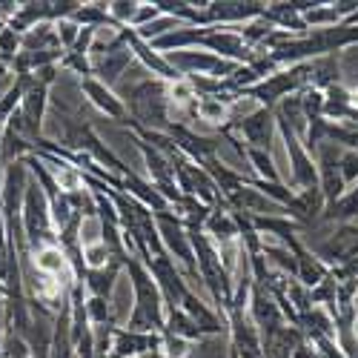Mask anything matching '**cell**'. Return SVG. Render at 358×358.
I'll list each match as a JSON object with an SVG mask.
<instances>
[{
	"instance_id": "obj_6",
	"label": "cell",
	"mask_w": 358,
	"mask_h": 358,
	"mask_svg": "<svg viewBox=\"0 0 358 358\" xmlns=\"http://www.w3.org/2000/svg\"><path fill=\"white\" fill-rule=\"evenodd\" d=\"M80 92L92 101L101 112H106L109 117H115V121H124V124H129L132 117L127 115V106L121 103V98H115L112 92H109V86H103L98 78H86V80H80Z\"/></svg>"
},
{
	"instance_id": "obj_13",
	"label": "cell",
	"mask_w": 358,
	"mask_h": 358,
	"mask_svg": "<svg viewBox=\"0 0 358 358\" xmlns=\"http://www.w3.org/2000/svg\"><path fill=\"white\" fill-rule=\"evenodd\" d=\"M0 333H3V327H0ZM0 358H6V355H3V350H0Z\"/></svg>"
},
{
	"instance_id": "obj_4",
	"label": "cell",
	"mask_w": 358,
	"mask_h": 358,
	"mask_svg": "<svg viewBox=\"0 0 358 358\" xmlns=\"http://www.w3.org/2000/svg\"><path fill=\"white\" fill-rule=\"evenodd\" d=\"M161 350L158 333H135V330H115L109 358H141Z\"/></svg>"
},
{
	"instance_id": "obj_11",
	"label": "cell",
	"mask_w": 358,
	"mask_h": 358,
	"mask_svg": "<svg viewBox=\"0 0 358 358\" xmlns=\"http://www.w3.org/2000/svg\"><path fill=\"white\" fill-rule=\"evenodd\" d=\"M341 164H344V181H352L358 175V155H347Z\"/></svg>"
},
{
	"instance_id": "obj_7",
	"label": "cell",
	"mask_w": 358,
	"mask_h": 358,
	"mask_svg": "<svg viewBox=\"0 0 358 358\" xmlns=\"http://www.w3.org/2000/svg\"><path fill=\"white\" fill-rule=\"evenodd\" d=\"M124 270V264L121 261H112L106 264L103 270H86V278H83V287L89 289V295H95V298H112V287H115V278L117 273Z\"/></svg>"
},
{
	"instance_id": "obj_1",
	"label": "cell",
	"mask_w": 358,
	"mask_h": 358,
	"mask_svg": "<svg viewBox=\"0 0 358 358\" xmlns=\"http://www.w3.org/2000/svg\"><path fill=\"white\" fill-rule=\"evenodd\" d=\"M127 273H129V281H132V289H135V310L129 315L127 330H135V333H164L166 330V313H164L166 301H164L161 287L155 284L152 273H149V266L138 255H129Z\"/></svg>"
},
{
	"instance_id": "obj_3",
	"label": "cell",
	"mask_w": 358,
	"mask_h": 358,
	"mask_svg": "<svg viewBox=\"0 0 358 358\" xmlns=\"http://www.w3.org/2000/svg\"><path fill=\"white\" fill-rule=\"evenodd\" d=\"M20 229H23V241H26L29 252H35L43 244L57 241L52 213H49V201H46L38 181H29V187H26L23 210H20Z\"/></svg>"
},
{
	"instance_id": "obj_8",
	"label": "cell",
	"mask_w": 358,
	"mask_h": 358,
	"mask_svg": "<svg viewBox=\"0 0 358 358\" xmlns=\"http://www.w3.org/2000/svg\"><path fill=\"white\" fill-rule=\"evenodd\" d=\"M195 117L210 121V124H224V121H229V103H224L218 98H198Z\"/></svg>"
},
{
	"instance_id": "obj_9",
	"label": "cell",
	"mask_w": 358,
	"mask_h": 358,
	"mask_svg": "<svg viewBox=\"0 0 358 358\" xmlns=\"http://www.w3.org/2000/svg\"><path fill=\"white\" fill-rule=\"evenodd\" d=\"M86 318H89V324H95V327H112V307H109L106 298L89 295L86 298Z\"/></svg>"
},
{
	"instance_id": "obj_2",
	"label": "cell",
	"mask_w": 358,
	"mask_h": 358,
	"mask_svg": "<svg viewBox=\"0 0 358 358\" xmlns=\"http://www.w3.org/2000/svg\"><path fill=\"white\" fill-rule=\"evenodd\" d=\"M129 112H132V124H143V129H172L169 121V83L161 78H149L132 86L129 92Z\"/></svg>"
},
{
	"instance_id": "obj_10",
	"label": "cell",
	"mask_w": 358,
	"mask_h": 358,
	"mask_svg": "<svg viewBox=\"0 0 358 358\" xmlns=\"http://www.w3.org/2000/svg\"><path fill=\"white\" fill-rule=\"evenodd\" d=\"M17 55H20V35L12 32V29L6 26L3 32H0V64H6V66L12 69V64H15Z\"/></svg>"
},
{
	"instance_id": "obj_5",
	"label": "cell",
	"mask_w": 358,
	"mask_h": 358,
	"mask_svg": "<svg viewBox=\"0 0 358 358\" xmlns=\"http://www.w3.org/2000/svg\"><path fill=\"white\" fill-rule=\"evenodd\" d=\"M224 127H235L250 143V149H261V152H270V141H273V109H255L252 115H247L244 121H235V124H224Z\"/></svg>"
},
{
	"instance_id": "obj_12",
	"label": "cell",
	"mask_w": 358,
	"mask_h": 358,
	"mask_svg": "<svg viewBox=\"0 0 358 358\" xmlns=\"http://www.w3.org/2000/svg\"><path fill=\"white\" fill-rule=\"evenodd\" d=\"M350 103L358 106V89H352V92H350Z\"/></svg>"
}]
</instances>
